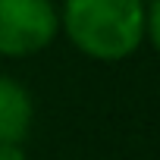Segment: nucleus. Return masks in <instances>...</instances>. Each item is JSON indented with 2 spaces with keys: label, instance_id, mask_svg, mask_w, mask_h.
<instances>
[{
  "label": "nucleus",
  "instance_id": "nucleus-5",
  "mask_svg": "<svg viewBox=\"0 0 160 160\" xmlns=\"http://www.w3.org/2000/svg\"><path fill=\"white\" fill-rule=\"evenodd\" d=\"M0 160H25L22 148H0Z\"/></svg>",
  "mask_w": 160,
  "mask_h": 160
},
{
  "label": "nucleus",
  "instance_id": "nucleus-4",
  "mask_svg": "<svg viewBox=\"0 0 160 160\" xmlns=\"http://www.w3.org/2000/svg\"><path fill=\"white\" fill-rule=\"evenodd\" d=\"M144 32L160 53V0H151V7L144 10Z\"/></svg>",
  "mask_w": 160,
  "mask_h": 160
},
{
  "label": "nucleus",
  "instance_id": "nucleus-2",
  "mask_svg": "<svg viewBox=\"0 0 160 160\" xmlns=\"http://www.w3.org/2000/svg\"><path fill=\"white\" fill-rule=\"evenodd\" d=\"M60 28L50 0H0V53L28 57L44 50Z\"/></svg>",
  "mask_w": 160,
  "mask_h": 160
},
{
  "label": "nucleus",
  "instance_id": "nucleus-1",
  "mask_svg": "<svg viewBox=\"0 0 160 160\" xmlns=\"http://www.w3.org/2000/svg\"><path fill=\"white\" fill-rule=\"evenodd\" d=\"M63 25L69 41L94 60L129 57L144 35L141 0H66Z\"/></svg>",
  "mask_w": 160,
  "mask_h": 160
},
{
  "label": "nucleus",
  "instance_id": "nucleus-3",
  "mask_svg": "<svg viewBox=\"0 0 160 160\" xmlns=\"http://www.w3.org/2000/svg\"><path fill=\"white\" fill-rule=\"evenodd\" d=\"M35 119V104L16 78L0 75V148H19Z\"/></svg>",
  "mask_w": 160,
  "mask_h": 160
}]
</instances>
